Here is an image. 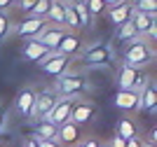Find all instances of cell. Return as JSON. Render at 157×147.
<instances>
[{
    "label": "cell",
    "mask_w": 157,
    "mask_h": 147,
    "mask_svg": "<svg viewBox=\"0 0 157 147\" xmlns=\"http://www.w3.org/2000/svg\"><path fill=\"white\" fill-rule=\"evenodd\" d=\"M122 61H124V65L143 70L155 61V47L145 38H134L131 42H127L124 51H122Z\"/></svg>",
    "instance_id": "obj_1"
},
{
    "label": "cell",
    "mask_w": 157,
    "mask_h": 147,
    "mask_svg": "<svg viewBox=\"0 0 157 147\" xmlns=\"http://www.w3.org/2000/svg\"><path fill=\"white\" fill-rule=\"evenodd\" d=\"M87 89H89V79L82 72H66L54 79V91L66 98H80V94Z\"/></svg>",
    "instance_id": "obj_2"
},
{
    "label": "cell",
    "mask_w": 157,
    "mask_h": 147,
    "mask_svg": "<svg viewBox=\"0 0 157 147\" xmlns=\"http://www.w3.org/2000/svg\"><path fill=\"white\" fill-rule=\"evenodd\" d=\"M71 63H73V56H66V54H59V51H49V54L40 61V70H42V75L56 79V77L68 72Z\"/></svg>",
    "instance_id": "obj_3"
},
{
    "label": "cell",
    "mask_w": 157,
    "mask_h": 147,
    "mask_svg": "<svg viewBox=\"0 0 157 147\" xmlns=\"http://www.w3.org/2000/svg\"><path fill=\"white\" fill-rule=\"evenodd\" d=\"M113 47L108 42H96V45L87 47L85 51H80V58L85 65H108L113 63Z\"/></svg>",
    "instance_id": "obj_4"
},
{
    "label": "cell",
    "mask_w": 157,
    "mask_h": 147,
    "mask_svg": "<svg viewBox=\"0 0 157 147\" xmlns=\"http://www.w3.org/2000/svg\"><path fill=\"white\" fill-rule=\"evenodd\" d=\"M59 101V94L52 89H40L35 91V105H33V119H47V115L52 112V108Z\"/></svg>",
    "instance_id": "obj_5"
},
{
    "label": "cell",
    "mask_w": 157,
    "mask_h": 147,
    "mask_svg": "<svg viewBox=\"0 0 157 147\" xmlns=\"http://www.w3.org/2000/svg\"><path fill=\"white\" fill-rule=\"evenodd\" d=\"M78 98H66V96H59L56 105L52 108V112L47 115L45 122L54 124V126H63L66 122H71V112H73V105H75Z\"/></svg>",
    "instance_id": "obj_6"
},
{
    "label": "cell",
    "mask_w": 157,
    "mask_h": 147,
    "mask_svg": "<svg viewBox=\"0 0 157 147\" xmlns=\"http://www.w3.org/2000/svg\"><path fill=\"white\" fill-rule=\"evenodd\" d=\"M47 26L49 24H47L42 17H21V21L17 24V35H19V38H26V40L38 38Z\"/></svg>",
    "instance_id": "obj_7"
},
{
    "label": "cell",
    "mask_w": 157,
    "mask_h": 147,
    "mask_svg": "<svg viewBox=\"0 0 157 147\" xmlns=\"http://www.w3.org/2000/svg\"><path fill=\"white\" fill-rule=\"evenodd\" d=\"M96 117V105L89 101H75V105H73V112H71V124H75V126H85V124H89Z\"/></svg>",
    "instance_id": "obj_8"
},
{
    "label": "cell",
    "mask_w": 157,
    "mask_h": 147,
    "mask_svg": "<svg viewBox=\"0 0 157 147\" xmlns=\"http://www.w3.org/2000/svg\"><path fill=\"white\" fill-rule=\"evenodd\" d=\"M33 105H35V89L26 86V89H21L14 98V110H17V115L28 119L33 117Z\"/></svg>",
    "instance_id": "obj_9"
},
{
    "label": "cell",
    "mask_w": 157,
    "mask_h": 147,
    "mask_svg": "<svg viewBox=\"0 0 157 147\" xmlns=\"http://www.w3.org/2000/svg\"><path fill=\"white\" fill-rule=\"evenodd\" d=\"M138 77H141V70H138V68H131V65L122 63V68L117 70V77H115V82H117V91H134Z\"/></svg>",
    "instance_id": "obj_10"
},
{
    "label": "cell",
    "mask_w": 157,
    "mask_h": 147,
    "mask_svg": "<svg viewBox=\"0 0 157 147\" xmlns=\"http://www.w3.org/2000/svg\"><path fill=\"white\" fill-rule=\"evenodd\" d=\"M54 51H59V54H66V56H73V58H75L80 51H82V35H80V33L68 31Z\"/></svg>",
    "instance_id": "obj_11"
},
{
    "label": "cell",
    "mask_w": 157,
    "mask_h": 147,
    "mask_svg": "<svg viewBox=\"0 0 157 147\" xmlns=\"http://www.w3.org/2000/svg\"><path fill=\"white\" fill-rule=\"evenodd\" d=\"M115 108H120L122 112H138V103H141V96H138V91H117L115 98Z\"/></svg>",
    "instance_id": "obj_12"
},
{
    "label": "cell",
    "mask_w": 157,
    "mask_h": 147,
    "mask_svg": "<svg viewBox=\"0 0 157 147\" xmlns=\"http://www.w3.org/2000/svg\"><path fill=\"white\" fill-rule=\"evenodd\" d=\"M131 14H134V5H131L129 0H122V2H117L115 7H108V21H110L115 28H117L120 24L129 21Z\"/></svg>",
    "instance_id": "obj_13"
},
{
    "label": "cell",
    "mask_w": 157,
    "mask_h": 147,
    "mask_svg": "<svg viewBox=\"0 0 157 147\" xmlns=\"http://www.w3.org/2000/svg\"><path fill=\"white\" fill-rule=\"evenodd\" d=\"M47 54H49V49H47L45 45H40L35 38L26 40V45L21 49V56H24V61H28V63H40Z\"/></svg>",
    "instance_id": "obj_14"
},
{
    "label": "cell",
    "mask_w": 157,
    "mask_h": 147,
    "mask_svg": "<svg viewBox=\"0 0 157 147\" xmlns=\"http://www.w3.org/2000/svg\"><path fill=\"white\" fill-rule=\"evenodd\" d=\"M66 33H68L66 28H56V26H47V28H45L42 33H40V35H38L35 40H38L40 45H45L49 51H54L56 47H59V42L63 40V35H66Z\"/></svg>",
    "instance_id": "obj_15"
},
{
    "label": "cell",
    "mask_w": 157,
    "mask_h": 147,
    "mask_svg": "<svg viewBox=\"0 0 157 147\" xmlns=\"http://www.w3.org/2000/svg\"><path fill=\"white\" fill-rule=\"evenodd\" d=\"M45 21L49 26H56V28H63L66 24V2L63 0H52V5L45 14Z\"/></svg>",
    "instance_id": "obj_16"
},
{
    "label": "cell",
    "mask_w": 157,
    "mask_h": 147,
    "mask_svg": "<svg viewBox=\"0 0 157 147\" xmlns=\"http://www.w3.org/2000/svg\"><path fill=\"white\" fill-rule=\"evenodd\" d=\"M80 140V126H75V124L66 122L63 126H59V133H56V142H59L61 147H71V145H78Z\"/></svg>",
    "instance_id": "obj_17"
},
{
    "label": "cell",
    "mask_w": 157,
    "mask_h": 147,
    "mask_svg": "<svg viewBox=\"0 0 157 147\" xmlns=\"http://www.w3.org/2000/svg\"><path fill=\"white\" fill-rule=\"evenodd\" d=\"M56 133H59V126H54V124L45 122V119H40L35 126H33V140H56Z\"/></svg>",
    "instance_id": "obj_18"
},
{
    "label": "cell",
    "mask_w": 157,
    "mask_h": 147,
    "mask_svg": "<svg viewBox=\"0 0 157 147\" xmlns=\"http://www.w3.org/2000/svg\"><path fill=\"white\" fill-rule=\"evenodd\" d=\"M131 24H134V31H136L138 38H145V33L155 24V14H143V12H134L131 14Z\"/></svg>",
    "instance_id": "obj_19"
},
{
    "label": "cell",
    "mask_w": 157,
    "mask_h": 147,
    "mask_svg": "<svg viewBox=\"0 0 157 147\" xmlns=\"http://www.w3.org/2000/svg\"><path fill=\"white\" fill-rule=\"evenodd\" d=\"M141 103H138V108L141 110H148V112H155V105H157V91H155V84H148L141 94Z\"/></svg>",
    "instance_id": "obj_20"
},
{
    "label": "cell",
    "mask_w": 157,
    "mask_h": 147,
    "mask_svg": "<svg viewBox=\"0 0 157 147\" xmlns=\"http://www.w3.org/2000/svg\"><path fill=\"white\" fill-rule=\"evenodd\" d=\"M115 135H120L122 140H129V138H136V122L129 119V117H122L117 122V131Z\"/></svg>",
    "instance_id": "obj_21"
},
{
    "label": "cell",
    "mask_w": 157,
    "mask_h": 147,
    "mask_svg": "<svg viewBox=\"0 0 157 147\" xmlns=\"http://www.w3.org/2000/svg\"><path fill=\"white\" fill-rule=\"evenodd\" d=\"M73 7H75V12H78L80 31H87V28L92 26V17H89V12H87V5H85V0H73Z\"/></svg>",
    "instance_id": "obj_22"
},
{
    "label": "cell",
    "mask_w": 157,
    "mask_h": 147,
    "mask_svg": "<svg viewBox=\"0 0 157 147\" xmlns=\"http://www.w3.org/2000/svg\"><path fill=\"white\" fill-rule=\"evenodd\" d=\"M66 31H73L78 33L80 31V21H78V12H75V7H73V0L66 2V24H63Z\"/></svg>",
    "instance_id": "obj_23"
},
{
    "label": "cell",
    "mask_w": 157,
    "mask_h": 147,
    "mask_svg": "<svg viewBox=\"0 0 157 147\" xmlns=\"http://www.w3.org/2000/svg\"><path fill=\"white\" fill-rule=\"evenodd\" d=\"M115 38H117L120 42H131L134 38H138L136 31H134V24H131V19L117 26V33H115Z\"/></svg>",
    "instance_id": "obj_24"
},
{
    "label": "cell",
    "mask_w": 157,
    "mask_h": 147,
    "mask_svg": "<svg viewBox=\"0 0 157 147\" xmlns=\"http://www.w3.org/2000/svg\"><path fill=\"white\" fill-rule=\"evenodd\" d=\"M14 31V24H12V17L10 12H0V42H5Z\"/></svg>",
    "instance_id": "obj_25"
},
{
    "label": "cell",
    "mask_w": 157,
    "mask_h": 147,
    "mask_svg": "<svg viewBox=\"0 0 157 147\" xmlns=\"http://www.w3.org/2000/svg\"><path fill=\"white\" fill-rule=\"evenodd\" d=\"M134 12H143V14H155L157 12V0H134Z\"/></svg>",
    "instance_id": "obj_26"
},
{
    "label": "cell",
    "mask_w": 157,
    "mask_h": 147,
    "mask_svg": "<svg viewBox=\"0 0 157 147\" xmlns=\"http://www.w3.org/2000/svg\"><path fill=\"white\" fill-rule=\"evenodd\" d=\"M85 5H87V12H89V17H92V19L108 12V7H105L103 0H85Z\"/></svg>",
    "instance_id": "obj_27"
},
{
    "label": "cell",
    "mask_w": 157,
    "mask_h": 147,
    "mask_svg": "<svg viewBox=\"0 0 157 147\" xmlns=\"http://www.w3.org/2000/svg\"><path fill=\"white\" fill-rule=\"evenodd\" d=\"M38 5V0H19V2H17V9H19V14L21 17H28V14L33 12V7Z\"/></svg>",
    "instance_id": "obj_28"
},
{
    "label": "cell",
    "mask_w": 157,
    "mask_h": 147,
    "mask_svg": "<svg viewBox=\"0 0 157 147\" xmlns=\"http://www.w3.org/2000/svg\"><path fill=\"white\" fill-rule=\"evenodd\" d=\"M49 5H52V0H38V5L33 7V12L28 14V17H42L45 19L47 9H49Z\"/></svg>",
    "instance_id": "obj_29"
},
{
    "label": "cell",
    "mask_w": 157,
    "mask_h": 147,
    "mask_svg": "<svg viewBox=\"0 0 157 147\" xmlns=\"http://www.w3.org/2000/svg\"><path fill=\"white\" fill-rule=\"evenodd\" d=\"M12 9H14L12 0H0V12H10V14H12Z\"/></svg>",
    "instance_id": "obj_30"
},
{
    "label": "cell",
    "mask_w": 157,
    "mask_h": 147,
    "mask_svg": "<svg viewBox=\"0 0 157 147\" xmlns=\"http://www.w3.org/2000/svg\"><path fill=\"white\" fill-rule=\"evenodd\" d=\"M5 126H7V115H5V108L0 105V135L5 133Z\"/></svg>",
    "instance_id": "obj_31"
},
{
    "label": "cell",
    "mask_w": 157,
    "mask_h": 147,
    "mask_svg": "<svg viewBox=\"0 0 157 147\" xmlns=\"http://www.w3.org/2000/svg\"><path fill=\"white\" fill-rule=\"evenodd\" d=\"M145 38H150V45L155 42V38H157V21H155V24L150 26V28H148V33H145Z\"/></svg>",
    "instance_id": "obj_32"
},
{
    "label": "cell",
    "mask_w": 157,
    "mask_h": 147,
    "mask_svg": "<svg viewBox=\"0 0 157 147\" xmlns=\"http://www.w3.org/2000/svg\"><path fill=\"white\" fill-rule=\"evenodd\" d=\"M127 145V140H122L120 135H113V140L108 142V147H124Z\"/></svg>",
    "instance_id": "obj_33"
},
{
    "label": "cell",
    "mask_w": 157,
    "mask_h": 147,
    "mask_svg": "<svg viewBox=\"0 0 157 147\" xmlns=\"http://www.w3.org/2000/svg\"><path fill=\"white\" fill-rule=\"evenodd\" d=\"M82 147H101V140H96V138H85V140H82Z\"/></svg>",
    "instance_id": "obj_34"
},
{
    "label": "cell",
    "mask_w": 157,
    "mask_h": 147,
    "mask_svg": "<svg viewBox=\"0 0 157 147\" xmlns=\"http://www.w3.org/2000/svg\"><path fill=\"white\" fill-rule=\"evenodd\" d=\"M35 145L38 147H61L56 140H35Z\"/></svg>",
    "instance_id": "obj_35"
},
{
    "label": "cell",
    "mask_w": 157,
    "mask_h": 147,
    "mask_svg": "<svg viewBox=\"0 0 157 147\" xmlns=\"http://www.w3.org/2000/svg\"><path fill=\"white\" fill-rule=\"evenodd\" d=\"M141 145H143V140H141V138H138V135H136V138H129L124 147H141Z\"/></svg>",
    "instance_id": "obj_36"
},
{
    "label": "cell",
    "mask_w": 157,
    "mask_h": 147,
    "mask_svg": "<svg viewBox=\"0 0 157 147\" xmlns=\"http://www.w3.org/2000/svg\"><path fill=\"white\" fill-rule=\"evenodd\" d=\"M103 2H105V7H115L117 2H122V0H103Z\"/></svg>",
    "instance_id": "obj_37"
},
{
    "label": "cell",
    "mask_w": 157,
    "mask_h": 147,
    "mask_svg": "<svg viewBox=\"0 0 157 147\" xmlns=\"http://www.w3.org/2000/svg\"><path fill=\"white\" fill-rule=\"evenodd\" d=\"M21 147H38V145H35V140H33V138H28V140L24 142V145H21Z\"/></svg>",
    "instance_id": "obj_38"
},
{
    "label": "cell",
    "mask_w": 157,
    "mask_h": 147,
    "mask_svg": "<svg viewBox=\"0 0 157 147\" xmlns=\"http://www.w3.org/2000/svg\"><path fill=\"white\" fill-rule=\"evenodd\" d=\"M101 147H108V142H101Z\"/></svg>",
    "instance_id": "obj_39"
},
{
    "label": "cell",
    "mask_w": 157,
    "mask_h": 147,
    "mask_svg": "<svg viewBox=\"0 0 157 147\" xmlns=\"http://www.w3.org/2000/svg\"><path fill=\"white\" fill-rule=\"evenodd\" d=\"M129 2H134V0H129Z\"/></svg>",
    "instance_id": "obj_40"
},
{
    "label": "cell",
    "mask_w": 157,
    "mask_h": 147,
    "mask_svg": "<svg viewBox=\"0 0 157 147\" xmlns=\"http://www.w3.org/2000/svg\"><path fill=\"white\" fill-rule=\"evenodd\" d=\"M63 2H68V0H63Z\"/></svg>",
    "instance_id": "obj_41"
},
{
    "label": "cell",
    "mask_w": 157,
    "mask_h": 147,
    "mask_svg": "<svg viewBox=\"0 0 157 147\" xmlns=\"http://www.w3.org/2000/svg\"><path fill=\"white\" fill-rule=\"evenodd\" d=\"M78 147H82V145H78Z\"/></svg>",
    "instance_id": "obj_42"
}]
</instances>
